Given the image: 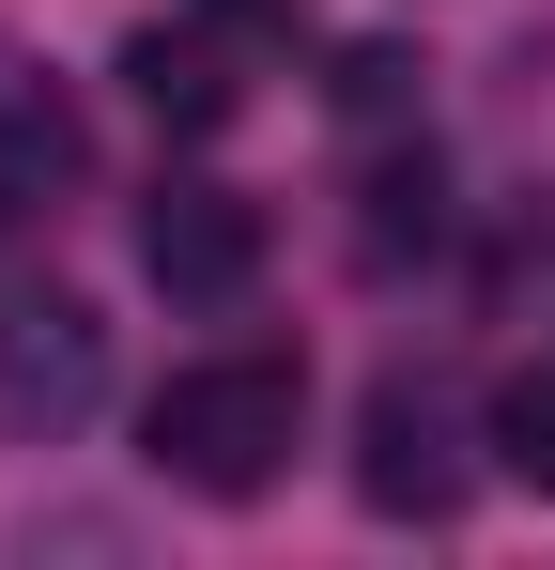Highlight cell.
Segmentation results:
<instances>
[{
    "instance_id": "obj_3",
    "label": "cell",
    "mask_w": 555,
    "mask_h": 570,
    "mask_svg": "<svg viewBox=\"0 0 555 570\" xmlns=\"http://www.w3.org/2000/svg\"><path fill=\"white\" fill-rule=\"evenodd\" d=\"M0 416L31 432V448H62L78 416H108V308L62 278L0 293Z\"/></svg>"
},
{
    "instance_id": "obj_10",
    "label": "cell",
    "mask_w": 555,
    "mask_h": 570,
    "mask_svg": "<svg viewBox=\"0 0 555 570\" xmlns=\"http://www.w3.org/2000/svg\"><path fill=\"white\" fill-rule=\"evenodd\" d=\"M216 16H232V31H293V0H216Z\"/></svg>"
},
{
    "instance_id": "obj_9",
    "label": "cell",
    "mask_w": 555,
    "mask_h": 570,
    "mask_svg": "<svg viewBox=\"0 0 555 570\" xmlns=\"http://www.w3.org/2000/svg\"><path fill=\"white\" fill-rule=\"evenodd\" d=\"M417 78H432V62H417V47H386V31L324 62V94H340V124H401V108H417Z\"/></svg>"
},
{
    "instance_id": "obj_4",
    "label": "cell",
    "mask_w": 555,
    "mask_h": 570,
    "mask_svg": "<svg viewBox=\"0 0 555 570\" xmlns=\"http://www.w3.org/2000/svg\"><path fill=\"white\" fill-rule=\"evenodd\" d=\"M263 263H278V216L247 186L171 170V186L139 200V278L171 293V308H232V293H263Z\"/></svg>"
},
{
    "instance_id": "obj_1",
    "label": "cell",
    "mask_w": 555,
    "mask_h": 570,
    "mask_svg": "<svg viewBox=\"0 0 555 570\" xmlns=\"http://www.w3.org/2000/svg\"><path fill=\"white\" fill-rule=\"evenodd\" d=\"M309 448V355L293 340H232V355H185L155 401H139V463L201 493V509H263Z\"/></svg>"
},
{
    "instance_id": "obj_8",
    "label": "cell",
    "mask_w": 555,
    "mask_h": 570,
    "mask_svg": "<svg viewBox=\"0 0 555 570\" xmlns=\"http://www.w3.org/2000/svg\"><path fill=\"white\" fill-rule=\"evenodd\" d=\"M478 448H494V478H509V493H541V509H555V371H494Z\"/></svg>"
},
{
    "instance_id": "obj_6",
    "label": "cell",
    "mask_w": 555,
    "mask_h": 570,
    "mask_svg": "<svg viewBox=\"0 0 555 570\" xmlns=\"http://www.w3.org/2000/svg\"><path fill=\"white\" fill-rule=\"evenodd\" d=\"M124 94L155 108V124H185V139H216V124L247 108V78H232V47H201V31H139V47H124Z\"/></svg>"
},
{
    "instance_id": "obj_5",
    "label": "cell",
    "mask_w": 555,
    "mask_h": 570,
    "mask_svg": "<svg viewBox=\"0 0 555 570\" xmlns=\"http://www.w3.org/2000/svg\"><path fill=\"white\" fill-rule=\"evenodd\" d=\"M93 186V108L62 78H16L0 94V232H31V216H62Z\"/></svg>"
},
{
    "instance_id": "obj_7",
    "label": "cell",
    "mask_w": 555,
    "mask_h": 570,
    "mask_svg": "<svg viewBox=\"0 0 555 570\" xmlns=\"http://www.w3.org/2000/svg\"><path fill=\"white\" fill-rule=\"evenodd\" d=\"M432 232H448V170H432V139H417V155H386V170L356 186V263H370V278H401Z\"/></svg>"
},
{
    "instance_id": "obj_2",
    "label": "cell",
    "mask_w": 555,
    "mask_h": 570,
    "mask_svg": "<svg viewBox=\"0 0 555 570\" xmlns=\"http://www.w3.org/2000/svg\"><path fill=\"white\" fill-rule=\"evenodd\" d=\"M463 493H478L463 401L432 371H370V401H356V509L370 524H463Z\"/></svg>"
}]
</instances>
